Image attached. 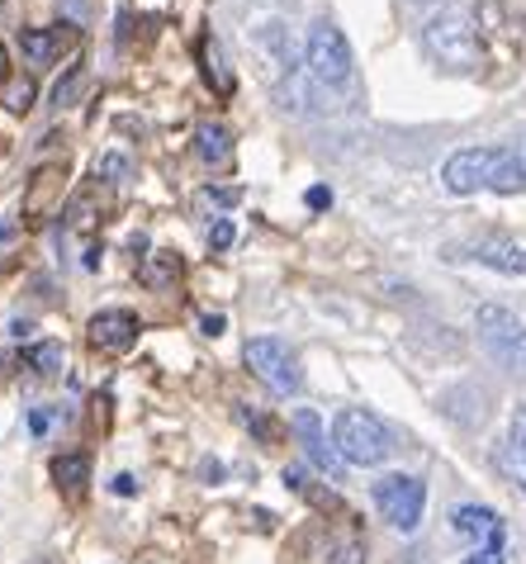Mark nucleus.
I'll return each instance as SVG.
<instances>
[{
	"mask_svg": "<svg viewBox=\"0 0 526 564\" xmlns=\"http://www.w3.org/2000/svg\"><path fill=\"white\" fill-rule=\"evenodd\" d=\"M423 48L446 72H470V67H479V57H484V43H479V29L470 20V10L431 14L427 29H423Z\"/></svg>",
	"mask_w": 526,
	"mask_h": 564,
	"instance_id": "f257e3e1",
	"label": "nucleus"
},
{
	"mask_svg": "<svg viewBox=\"0 0 526 564\" xmlns=\"http://www.w3.org/2000/svg\"><path fill=\"white\" fill-rule=\"evenodd\" d=\"M479 327V347L489 351V360L513 380H526V323L517 318L513 308L503 304H484L474 313Z\"/></svg>",
	"mask_w": 526,
	"mask_h": 564,
	"instance_id": "f03ea898",
	"label": "nucleus"
},
{
	"mask_svg": "<svg viewBox=\"0 0 526 564\" xmlns=\"http://www.w3.org/2000/svg\"><path fill=\"white\" fill-rule=\"evenodd\" d=\"M332 446H337V456H342L347 465H380V460H390V451H394V436L390 427L375 417V413H365V409H342L332 417Z\"/></svg>",
	"mask_w": 526,
	"mask_h": 564,
	"instance_id": "7ed1b4c3",
	"label": "nucleus"
},
{
	"mask_svg": "<svg viewBox=\"0 0 526 564\" xmlns=\"http://www.w3.org/2000/svg\"><path fill=\"white\" fill-rule=\"evenodd\" d=\"M246 370L256 375L261 384L271 389V394H299L304 389V366H299V356L289 351V341L281 337H252L246 341Z\"/></svg>",
	"mask_w": 526,
	"mask_h": 564,
	"instance_id": "20e7f679",
	"label": "nucleus"
},
{
	"mask_svg": "<svg viewBox=\"0 0 526 564\" xmlns=\"http://www.w3.org/2000/svg\"><path fill=\"white\" fill-rule=\"evenodd\" d=\"M304 67L318 86H347L351 82V43L337 24L318 20L308 29V43H304Z\"/></svg>",
	"mask_w": 526,
	"mask_h": 564,
	"instance_id": "39448f33",
	"label": "nucleus"
},
{
	"mask_svg": "<svg viewBox=\"0 0 526 564\" xmlns=\"http://www.w3.org/2000/svg\"><path fill=\"white\" fill-rule=\"evenodd\" d=\"M375 508L384 512V522H390L394 531H417V522H423V508H427L423 479H413V475H384L375 484Z\"/></svg>",
	"mask_w": 526,
	"mask_h": 564,
	"instance_id": "423d86ee",
	"label": "nucleus"
},
{
	"mask_svg": "<svg viewBox=\"0 0 526 564\" xmlns=\"http://www.w3.org/2000/svg\"><path fill=\"white\" fill-rule=\"evenodd\" d=\"M498 162H503V148H465V152L446 156L441 181H446V191L451 195L493 191V181H498Z\"/></svg>",
	"mask_w": 526,
	"mask_h": 564,
	"instance_id": "0eeeda50",
	"label": "nucleus"
},
{
	"mask_svg": "<svg viewBox=\"0 0 526 564\" xmlns=\"http://www.w3.org/2000/svg\"><path fill=\"white\" fill-rule=\"evenodd\" d=\"M294 436H299V446H304V456L314 460L322 475H332V479H342V469H347V460L337 456V446L328 442V432H322V417L314 413V409H299L294 413Z\"/></svg>",
	"mask_w": 526,
	"mask_h": 564,
	"instance_id": "6e6552de",
	"label": "nucleus"
},
{
	"mask_svg": "<svg viewBox=\"0 0 526 564\" xmlns=\"http://www.w3.org/2000/svg\"><path fill=\"white\" fill-rule=\"evenodd\" d=\"M451 531L470 541V551H479V545H507L503 517L493 512V508H484V503H460L451 512Z\"/></svg>",
	"mask_w": 526,
	"mask_h": 564,
	"instance_id": "1a4fd4ad",
	"label": "nucleus"
},
{
	"mask_svg": "<svg viewBox=\"0 0 526 564\" xmlns=\"http://www.w3.org/2000/svg\"><path fill=\"white\" fill-rule=\"evenodd\" d=\"M86 333H90V347H100V351H129L133 341H138V333H143V327H138V318L129 308H100L96 318L86 323Z\"/></svg>",
	"mask_w": 526,
	"mask_h": 564,
	"instance_id": "9d476101",
	"label": "nucleus"
},
{
	"mask_svg": "<svg viewBox=\"0 0 526 564\" xmlns=\"http://www.w3.org/2000/svg\"><path fill=\"white\" fill-rule=\"evenodd\" d=\"M474 261H484V265H493V271H503V275H526V242L489 238V242L474 247Z\"/></svg>",
	"mask_w": 526,
	"mask_h": 564,
	"instance_id": "9b49d317",
	"label": "nucleus"
},
{
	"mask_svg": "<svg viewBox=\"0 0 526 564\" xmlns=\"http://www.w3.org/2000/svg\"><path fill=\"white\" fill-rule=\"evenodd\" d=\"M195 152L205 156L209 166H228V156H233V138H228L223 123H199V133H195Z\"/></svg>",
	"mask_w": 526,
	"mask_h": 564,
	"instance_id": "f8f14e48",
	"label": "nucleus"
},
{
	"mask_svg": "<svg viewBox=\"0 0 526 564\" xmlns=\"http://www.w3.org/2000/svg\"><path fill=\"white\" fill-rule=\"evenodd\" d=\"M62 43H67V34H62V29H24V34H20L24 57H29V62H39V67L62 53Z\"/></svg>",
	"mask_w": 526,
	"mask_h": 564,
	"instance_id": "ddd939ff",
	"label": "nucleus"
},
{
	"mask_svg": "<svg viewBox=\"0 0 526 564\" xmlns=\"http://www.w3.org/2000/svg\"><path fill=\"white\" fill-rule=\"evenodd\" d=\"M53 479H57L67 494H81L86 484H90V460L81 456V451H67V456L53 460Z\"/></svg>",
	"mask_w": 526,
	"mask_h": 564,
	"instance_id": "4468645a",
	"label": "nucleus"
},
{
	"mask_svg": "<svg viewBox=\"0 0 526 564\" xmlns=\"http://www.w3.org/2000/svg\"><path fill=\"white\" fill-rule=\"evenodd\" d=\"M176 275H180V257H176V252H152V257L143 261V271H138V280H143L147 290L172 285Z\"/></svg>",
	"mask_w": 526,
	"mask_h": 564,
	"instance_id": "2eb2a0df",
	"label": "nucleus"
},
{
	"mask_svg": "<svg viewBox=\"0 0 526 564\" xmlns=\"http://www.w3.org/2000/svg\"><path fill=\"white\" fill-rule=\"evenodd\" d=\"M62 360H67V356H62V341H39V347L29 351V370H34V375H57Z\"/></svg>",
	"mask_w": 526,
	"mask_h": 564,
	"instance_id": "dca6fc26",
	"label": "nucleus"
},
{
	"mask_svg": "<svg viewBox=\"0 0 526 564\" xmlns=\"http://www.w3.org/2000/svg\"><path fill=\"white\" fill-rule=\"evenodd\" d=\"M503 469H507V479H513L517 489L526 494V442H513V436H507V446H503Z\"/></svg>",
	"mask_w": 526,
	"mask_h": 564,
	"instance_id": "f3484780",
	"label": "nucleus"
},
{
	"mask_svg": "<svg viewBox=\"0 0 526 564\" xmlns=\"http://www.w3.org/2000/svg\"><path fill=\"white\" fill-rule=\"evenodd\" d=\"M205 76H209V82L219 86V90H233V76L223 72V57H219V48H213V43H205Z\"/></svg>",
	"mask_w": 526,
	"mask_h": 564,
	"instance_id": "a211bd4d",
	"label": "nucleus"
},
{
	"mask_svg": "<svg viewBox=\"0 0 526 564\" xmlns=\"http://www.w3.org/2000/svg\"><path fill=\"white\" fill-rule=\"evenodd\" d=\"M0 105L14 109V115H24V109L34 105V82H14V86L6 90V96H0Z\"/></svg>",
	"mask_w": 526,
	"mask_h": 564,
	"instance_id": "6ab92c4d",
	"label": "nucleus"
},
{
	"mask_svg": "<svg viewBox=\"0 0 526 564\" xmlns=\"http://www.w3.org/2000/svg\"><path fill=\"white\" fill-rule=\"evenodd\" d=\"M96 176H100V181H110V185H119V181H129V162H123V156H100Z\"/></svg>",
	"mask_w": 526,
	"mask_h": 564,
	"instance_id": "aec40b11",
	"label": "nucleus"
},
{
	"mask_svg": "<svg viewBox=\"0 0 526 564\" xmlns=\"http://www.w3.org/2000/svg\"><path fill=\"white\" fill-rule=\"evenodd\" d=\"M465 564H507V545H479L465 555Z\"/></svg>",
	"mask_w": 526,
	"mask_h": 564,
	"instance_id": "412c9836",
	"label": "nucleus"
},
{
	"mask_svg": "<svg viewBox=\"0 0 526 564\" xmlns=\"http://www.w3.org/2000/svg\"><path fill=\"white\" fill-rule=\"evenodd\" d=\"M209 247H213V252H223V247H233V224H228V218H219V224L209 228Z\"/></svg>",
	"mask_w": 526,
	"mask_h": 564,
	"instance_id": "4be33fe9",
	"label": "nucleus"
},
{
	"mask_svg": "<svg viewBox=\"0 0 526 564\" xmlns=\"http://www.w3.org/2000/svg\"><path fill=\"white\" fill-rule=\"evenodd\" d=\"M199 205H238V191H213V185H209V191H199Z\"/></svg>",
	"mask_w": 526,
	"mask_h": 564,
	"instance_id": "5701e85b",
	"label": "nucleus"
},
{
	"mask_svg": "<svg viewBox=\"0 0 526 564\" xmlns=\"http://www.w3.org/2000/svg\"><path fill=\"white\" fill-rule=\"evenodd\" d=\"M328 205H332V191L314 185V191H308V209H328Z\"/></svg>",
	"mask_w": 526,
	"mask_h": 564,
	"instance_id": "b1692460",
	"label": "nucleus"
},
{
	"mask_svg": "<svg viewBox=\"0 0 526 564\" xmlns=\"http://www.w3.org/2000/svg\"><path fill=\"white\" fill-rule=\"evenodd\" d=\"M29 432H34V436L48 432V409H34V413H29Z\"/></svg>",
	"mask_w": 526,
	"mask_h": 564,
	"instance_id": "393cba45",
	"label": "nucleus"
},
{
	"mask_svg": "<svg viewBox=\"0 0 526 564\" xmlns=\"http://www.w3.org/2000/svg\"><path fill=\"white\" fill-rule=\"evenodd\" d=\"M114 494H119V498H133V494H138L133 475H119V479H114Z\"/></svg>",
	"mask_w": 526,
	"mask_h": 564,
	"instance_id": "a878e982",
	"label": "nucleus"
},
{
	"mask_svg": "<svg viewBox=\"0 0 526 564\" xmlns=\"http://www.w3.org/2000/svg\"><path fill=\"white\" fill-rule=\"evenodd\" d=\"M337 564H361V545H342V551H337Z\"/></svg>",
	"mask_w": 526,
	"mask_h": 564,
	"instance_id": "bb28decb",
	"label": "nucleus"
},
{
	"mask_svg": "<svg viewBox=\"0 0 526 564\" xmlns=\"http://www.w3.org/2000/svg\"><path fill=\"white\" fill-rule=\"evenodd\" d=\"M513 442H526V409H517L513 417Z\"/></svg>",
	"mask_w": 526,
	"mask_h": 564,
	"instance_id": "cd10ccee",
	"label": "nucleus"
},
{
	"mask_svg": "<svg viewBox=\"0 0 526 564\" xmlns=\"http://www.w3.org/2000/svg\"><path fill=\"white\" fill-rule=\"evenodd\" d=\"M223 327H228V323L219 318V313H209V318H205V333H209V337H219V333H223Z\"/></svg>",
	"mask_w": 526,
	"mask_h": 564,
	"instance_id": "c85d7f7f",
	"label": "nucleus"
},
{
	"mask_svg": "<svg viewBox=\"0 0 526 564\" xmlns=\"http://www.w3.org/2000/svg\"><path fill=\"white\" fill-rule=\"evenodd\" d=\"M199 475H205V479H219L223 465H219V460H205V465H199Z\"/></svg>",
	"mask_w": 526,
	"mask_h": 564,
	"instance_id": "c756f323",
	"label": "nucleus"
},
{
	"mask_svg": "<svg viewBox=\"0 0 526 564\" xmlns=\"http://www.w3.org/2000/svg\"><path fill=\"white\" fill-rule=\"evenodd\" d=\"M67 14H72V20H81V14H86V0H67Z\"/></svg>",
	"mask_w": 526,
	"mask_h": 564,
	"instance_id": "7c9ffc66",
	"label": "nucleus"
},
{
	"mask_svg": "<svg viewBox=\"0 0 526 564\" xmlns=\"http://www.w3.org/2000/svg\"><path fill=\"white\" fill-rule=\"evenodd\" d=\"M513 152H517V166H522V176H526V138H522V143H517Z\"/></svg>",
	"mask_w": 526,
	"mask_h": 564,
	"instance_id": "2f4dec72",
	"label": "nucleus"
},
{
	"mask_svg": "<svg viewBox=\"0 0 526 564\" xmlns=\"http://www.w3.org/2000/svg\"><path fill=\"white\" fill-rule=\"evenodd\" d=\"M408 6H431V0H408Z\"/></svg>",
	"mask_w": 526,
	"mask_h": 564,
	"instance_id": "473e14b6",
	"label": "nucleus"
}]
</instances>
